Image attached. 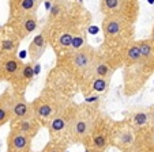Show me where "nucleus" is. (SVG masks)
I'll list each match as a JSON object with an SVG mask.
<instances>
[{
  "mask_svg": "<svg viewBox=\"0 0 154 152\" xmlns=\"http://www.w3.org/2000/svg\"><path fill=\"white\" fill-rule=\"evenodd\" d=\"M104 46L108 49H124L134 37V23L116 15H105L102 20Z\"/></svg>",
  "mask_w": 154,
  "mask_h": 152,
  "instance_id": "obj_1",
  "label": "nucleus"
},
{
  "mask_svg": "<svg viewBox=\"0 0 154 152\" xmlns=\"http://www.w3.org/2000/svg\"><path fill=\"white\" fill-rule=\"evenodd\" d=\"M97 58V50L87 43L75 52H67V55L64 56L66 65L74 76H85L86 73H90Z\"/></svg>",
  "mask_w": 154,
  "mask_h": 152,
  "instance_id": "obj_2",
  "label": "nucleus"
},
{
  "mask_svg": "<svg viewBox=\"0 0 154 152\" xmlns=\"http://www.w3.org/2000/svg\"><path fill=\"white\" fill-rule=\"evenodd\" d=\"M100 11L105 15H116L135 23L139 15V0H101Z\"/></svg>",
  "mask_w": 154,
  "mask_h": 152,
  "instance_id": "obj_3",
  "label": "nucleus"
},
{
  "mask_svg": "<svg viewBox=\"0 0 154 152\" xmlns=\"http://www.w3.org/2000/svg\"><path fill=\"white\" fill-rule=\"evenodd\" d=\"M7 27H10L19 37L20 41L25 40L37 30V12H29V14H22L17 15V16H10V20L7 22Z\"/></svg>",
  "mask_w": 154,
  "mask_h": 152,
  "instance_id": "obj_4",
  "label": "nucleus"
},
{
  "mask_svg": "<svg viewBox=\"0 0 154 152\" xmlns=\"http://www.w3.org/2000/svg\"><path fill=\"white\" fill-rule=\"evenodd\" d=\"M109 144L115 145L116 148H119L120 151L135 147V144H137L135 128L128 122H123V124H120V125L112 128Z\"/></svg>",
  "mask_w": 154,
  "mask_h": 152,
  "instance_id": "obj_5",
  "label": "nucleus"
},
{
  "mask_svg": "<svg viewBox=\"0 0 154 152\" xmlns=\"http://www.w3.org/2000/svg\"><path fill=\"white\" fill-rule=\"evenodd\" d=\"M94 129V120L87 114H78L76 112L75 117H74L72 122L68 129V135H70L71 140L75 143H81V141L89 140L91 132Z\"/></svg>",
  "mask_w": 154,
  "mask_h": 152,
  "instance_id": "obj_6",
  "label": "nucleus"
},
{
  "mask_svg": "<svg viewBox=\"0 0 154 152\" xmlns=\"http://www.w3.org/2000/svg\"><path fill=\"white\" fill-rule=\"evenodd\" d=\"M59 100L55 99L53 97L48 98V97H38L37 99L32 103V109H33V115L37 118L40 122L44 121H49L53 115H56L57 113H60L61 110L59 109Z\"/></svg>",
  "mask_w": 154,
  "mask_h": 152,
  "instance_id": "obj_7",
  "label": "nucleus"
},
{
  "mask_svg": "<svg viewBox=\"0 0 154 152\" xmlns=\"http://www.w3.org/2000/svg\"><path fill=\"white\" fill-rule=\"evenodd\" d=\"M76 114V109H71L67 107L63 112L57 113L56 115H53L49 121H48V129H49L51 135H61V133H68L70 125L72 122L74 117Z\"/></svg>",
  "mask_w": 154,
  "mask_h": 152,
  "instance_id": "obj_8",
  "label": "nucleus"
},
{
  "mask_svg": "<svg viewBox=\"0 0 154 152\" xmlns=\"http://www.w3.org/2000/svg\"><path fill=\"white\" fill-rule=\"evenodd\" d=\"M23 63L17 57V55L0 56V80H7L14 83L22 69Z\"/></svg>",
  "mask_w": 154,
  "mask_h": 152,
  "instance_id": "obj_9",
  "label": "nucleus"
},
{
  "mask_svg": "<svg viewBox=\"0 0 154 152\" xmlns=\"http://www.w3.org/2000/svg\"><path fill=\"white\" fill-rule=\"evenodd\" d=\"M33 109L32 103H29L23 97V92L12 91V103H11V121L10 124H14L19 120L32 117Z\"/></svg>",
  "mask_w": 154,
  "mask_h": 152,
  "instance_id": "obj_10",
  "label": "nucleus"
},
{
  "mask_svg": "<svg viewBox=\"0 0 154 152\" xmlns=\"http://www.w3.org/2000/svg\"><path fill=\"white\" fill-rule=\"evenodd\" d=\"M32 140L33 139L26 133L11 126L7 137V152H30Z\"/></svg>",
  "mask_w": 154,
  "mask_h": 152,
  "instance_id": "obj_11",
  "label": "nucleus"
},
{
  "mask_svg": "<svg viewBox=\"0 0 154 152\" xmlns=\"http://www.w3.org/2000/svg\"><path fill=\"white\" fill-rule=\"evenodd\" d=\"M20 40L10 27L0 30V56L17 55Z\"/></svg>",
  "mask_w": 154,
  "mask_h": 152,
  "instance_id": "obj_12",
  "label": "nucleus"
},
{
  "mask_svg": "<svg viewBox=\"0 0 154 152\" xmlns=\"http://www.w3.org/2000/svg\"><path fill=\"white\" fill-rule=\"evenodd\" d=\"M140 48V61L138 65L140 67L145 73H153L154 72V41L149 40L138 41Z\"/></svg>",
  "mask_w": 154,
  "mask_h": 152,
  "instance_id": "obj_13",
  "label": "nucleus"
},
{
  "mask_svg": "<svg viewBox=\"0 0 154 152\" xmlns=\"http://www.w3.org/2000/svg\"><path fill=\"white\" fill-rule=\"evenodd\" d=\"M49 45V40H48L47 30H42L41 33H38L37 35H34V38L32 40L29 45V58L33 64L37 63L41 57L44 56V53L47 52V48Z\"/></svg>",
  "mask_w": 154,
  "mask_h": 152,
  "instance_id": "obj_14",
  "label": "nucleus"
},
{
  "mask_svg": "<svg viewBox=\"0 0 154 152\" xmlns=\"http://www.w3.org/2000/svg\"><path fill=\"white\" fill-rule=\"evenodd\" d=\"M111 129L112 128H106V126H101L100 129H96V128L93 129L90 137H89V141H90L94 151H104L109 145Z\"/></svg>",
  "mask_w": 154,
  "mask_h": 152,
  "instance_id": "obj_15",
  "label": "nucleus"
},
{
  "mask_svg": "<svg viewBox=\"0 0 154 152\" xmlns=\"http://www.w3.org/2000/svg\"><path fill=\"white\" fill-rule=\"evenodd\" d=\"M38 6L40 1L35 0H10V16L37 12Z\"/></svg>",
  "mask_w": 154,
  "mask_h": 152,
  "instance_id": "obj_16",
  "label": "nucleus"
},
{
  "mask_svg": "<svg viewBox=\"0 0 154 152\" xmlns=\"http://www.w3.org/2000/svg\"><path fill=\"white\" fill-rule=\"evenodd\" d=\"M34 64L30 61V63H26L22 65V69H20L19 75H18L17 80L12 83V87H14L15 91L18 92H23L25 88L30 84V82L33 80V76H34Z\"/></svg>",
  "mask_w": 154,
  "mask_h": 152,
  "instance_id": "obj_17",
  "label": "nucleus"
},
{
  "mask_svg": "<svg viewBox=\"0 0 154 152\" xmlns=\"http://www.w3.org/2000/svg\"><path fill=\"white\" fill-rule=\"evenodd\" d=\"M123 63L125 67L138 65L140 61V48L138 41H131L123 49Z\"/></svg>",
  "mask_w": 154,
  "mask_h": 152,
  "instance_id": "obj_18",
  "label": "nucleus"
},
{
  "mask_svg": "<svg viewBox=\"0 0 154 152\" xmlns=\"http://www.w3.org/2000/svg\"><path fill=\"white\" fill-rule=\"evenodd\" d=\"M11 103H12V91L7 88L0 95V128L11 121Z\"/></svg>",
  "mask_w": 154,
  "mask_h": 152,
  "instance_id": "obj_19",
  "label": "nucleus"
},
{
  "mask_svg": "<svg viewBox=\"0 0 154 152\" xmlns=\"http://www.w3.org/2000/svg\"><path fill=\"white\" fill-rule=\"evenodd\" d=\"M10 125L17 128V129H19L20 132L26 133V135L30 136L32 139L35 137V135H37L38 130H40V121H38L34 115L23 118V120H19L14 124H10Z\"/></svg>",
  "mask_w": 154,
  "mask_h": 152,
  "instance_id": "obj_20",
  "label": "nucleus"
},
{
  "mask_svg": "<svg viewBox=\"0 0 154 152\" xmlns=\"http://www.w3.org/2000/svg\"><path fill=\"white\" fill-rule=\"evenodd\" d=\"M130 124L135 129H143L150 124V107H139L132 110Z\"/></svg>",
  "mask_w": 154,
  "mask_h": 152,
  "instance_id": "obj_21",
  "label": "nucleus"
},
{
  "mask_svg": "<svg viewBox=\"0 0 154 152\" xmlns=\"http://www.w3.org/2000/svg\"><path fill=\"white\" fill-rule=\"evenodd\" d=\"M115 65L108 60H104V58H97V61L94 63L93 68H91L90 75L93 78H109L113 75L115 72Z\"/></svg>",
  "mask_w": 154,
  "mask_h": 152,
  "instance_id": "obj_22",
  "label": "nucleus"
},
{
  "mask_svg": "<svg viewBox=\"0 0 154 152\" xmlns=\"http://www.w3.org/2000/svg\"><path fill=\"white\" fill-rule=\"evenodd\" d=\"M75 37V33L71 29H60L56 34V48L63 49V50H68L71 42H72V38Z\"/></svg>",
  "mask_w": 154,
  "mask_h": 152,
  "instance_id": "obj_23",
  "label": "nucleus"
},
{
  "mask_svg": "<svg viewBox=\"0 0 154 152\" xmlns=\"http://www.w3.org/2000/svg\"><path fill=\"white\" fill-rule=\"evenodd\" d=\"M109 83H111V79L109 78H93L91 79L90 88H91V91L100 94V92L106 91V88L109 87Z\"/></svg>",
  "mask_w": 154,
  "mask_h": 152,
  "instance_id": "obj_24",
  "label": "nucleus"
},
{
  "mask_svg": "<svg viewBox=\"0 0 154 152\" xmlns=\"http://www.w3.org/2000/svg\"><path fill=\"white\" fill-rule=\"evenodd\" d=\"M86 45V41H85V37L81 34H75V37L72 38V42H71L70 48H68L67 52H75V50H78V49L83 48V46Z\"/></svg>",
  "mask_w": 154,
  "mask_h": 152,
  "instance_id": "obj_25",
  "label": "nucleus"
},
{
  "mask_svg": "<svg viewBox=\"0 0 154 152\" xmlns=\"http://www.w3.org/2000/svg\"><path fill=\"white\" fill-rule=\"evenodd\" d=\"M41 152H64V147L61 144L56 143V141H51L45 145V148Z\"/></svg>",
  "mask_w": 154,
  "mask_h": 152,
  "instance_id": "obj_26",
  "label": "nucleus"
},
{
  "mask_svg": "<svg viewBox=\"0 0 154 152\" xmlns=\"http://www.w3.org/2000/svg\"><path fill=\"white\" fill-rule=\"evenodd\" d=\"M150 124L154 128V106H150Z\"/></svg>",
  "mask_w": 154,
  "mask_h": 152,
  "instance_id": "obj_27",
  "label": "nucleus"
},
{
  "mask_svg": "<svg viewBox=\"0 0 154 152\" xmlns=\"http://www.w3.org/2000/svg\"><path fill=\"white\" fill-rule=\"evenodd\" d=\"M122 152H139L135 147H132V148H127V149H122Z\"/></svg>",
  "mask_w": 154,
  "mask_h": 152,
  "instance_id": "obj_28",
  "label": "nucleus"
},
{
  "mask_svg": "<svg viewBox=\"0 0 154 152\" xmlns=\"http://www.w3.org/2000/svg\"><path fill=\"white\" fill-rule=\"evenodd\" d=\"M150 38L154 41V26H153V30H151V37H150Z\"/></svg>",
  "mask_w": 154,
  "mask_h": 152,
  "instance_id": "obj_29",
  "label": "nucleus"
},
{
  "mask_svg": "<svg viewBox=\"0 0 154 152\" xmlns=\"http://www.w3.org/2000/svg\"><path fill=\"white\" fill-rule=\"evenodd\" d=\"M93 152H104V151H93Z\"/></svg>",
  "mask_w": 154,
  "mask_h": 152,
  "instance_id": "obj_30",
  "label": "nucleus"
},
{
  "mask_svg": "<svg viewBox=\"0 0 154 152\" xmlns=\"http://www.w3.org/2000/svg\"><path fill=\"white\" fill-rule=\"evenodd\" d=\"M35 1H41V0H35Z\"/></svg>",
  "mask_w": 154,
  "mask_h": 152,
  "instance_id": "obj_31",
  "label": "nucleus"
},
{
  "mask_svg": "<svg viewBox=\"0 0 154 152\" xmlns=\"http://www.w3.org/2000/svg\"><path fill=\"white\" fill-rule=\"evenodd\" d=\"M0 30H2V29H0Z\"/></svg>",
  "mask_w": 154,
  "mask_h": 152,
  "instance_id": "obj_32",
  "label": "nucleus"
}]
</instances>
